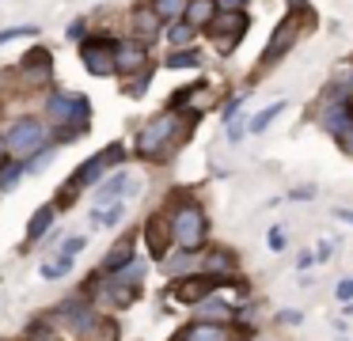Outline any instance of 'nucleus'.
<instances>
[{
    "mask_svg": "<svg viewBox=\"0 0 353 341\" xmlns=\"http://www.w3.org/2000/svg\"><path fill=\"white\" fill-rule=\"evenodd\" d=\"M315 258H319V262H327V258H330V247H327V242H319V247H315Z\"/></svg>",
    "mask_w": 353,
    "mask_h": 341,
    "instance_id": "nucleus-40",
    "label": "nucleus"
},
{
    "mask_svg": "<svg viewBox=\"0 0 353 341\" xmlns=\"http://www.w3.org/2000/svg\"><path fill=\"white\" fill-rule=\"evenodd\" d=\"M300 4H304V0H289V8H300Z\"/></svg>",
    "mask_w": 353,
    "mask_h": 341,
    "instance_id": "nucleus-43",
    "label": "nucleus"
},
{
    "mask_svg": "<svg viewBox=\"0 0 353 341\" xmlns=\"http://www.w3.org/2000/svg\"><path fill=\"white\" fill-rule=\"evenodd\" d=\"M80 61L92 76H114V42L110 38H88L80 45Z\"/></svg>",
    "mask_w": 353,
    "mask_h": 341,
    "instance_id": "nucleus-7",
    "label": "nucleus"
},
{
    "mask_svg": "<svg viewBox=\"0 0 353 341\" xmlns=\"http://www.w3.org/2000/svg\"><path fill=\"white\" fill-rule=\"evenodd\" d=\"M179 136H183V118H179V110L156 114V118L137 133V156L141 159H163L175 148Z\"/></svg>",
    "mask_w": 353,
    "mask_h": 341,
    "instance_id": "nucleus-2",
    "label": "nucleus"
},
{
    "mask_svg": "<svg viewBox=\"0 0 353 341\" xmlns=\"http://www.w3.org/2000/svg\"><path fill=\"white\" fill-rule=\"evenodd\" d=\"M80 341H118V322L114 318H88L80 326Z\"/></svg>",
    "mask_w": 353,
    "mask_h": 341,
    "instance_id": "nucleus-12",
    "label": "nucleus"
},
{
    "mask_svg": "<svg viewBox=\"0 0 353 341\" xmlns=\"http://www.w3.org/2000/svg\"><path fill=\"white\" fill-rule=\"evenodd\" d=\"M292 42H296V19H281L277 23V30L270 34V45H266V57H262V65H274V61H281L285 53L292 50Z\"/></svg>",
    "mask_w": 353,
    "mask_h": 341,
    "instance_id": "nucleus-10",
    "label": "nucleus"
},
{
    "mask_svg": "<svg viewBox=\"0 0 353 341\" xmlns=\"http://www.w3.org/2000/svg\"><path fill=\"white\" fill-rule=\"evenodd\" d=\"M232 258L224 254V250H213V254L205 258V277H213V273H232Z\"/></svg>",
    "mask_w": 353,
    "mask_h": 341,
    "instance_id": "nucleus-24",
    "label": "nucleus"
},
{
    "mask_svg": "<svg viewBox=\"0 0 353 341\" xmlns=\"http://www.w3.org/2000/svg\"><path fill=\"white\" fill-rule=\"evenodd\" d=\"M122 216H125V205L118 201V205H110V209H95V212H92V224H99V227H114Z\"/></svg>",
    "mask_w": 353,
    "mask_h": 341,
    "instance_id": "nucleus-22",
    "label": "nucleus"
},
{
    "mask_svg": "<svg viewBox=\"0 0 353 341\" xmlns=\"http://www.w3.org/2000/svg\"><path fill=\"white\" fill-rule=\"evenodd\" d=\"M270 247L285 250V227H270Z\"/></svg>",
    "mask_w": 353,
    "mask_h": 341,
    "instance_id": "nucleus-32",
    "label": "nucleus"
},
{
    "mask_svg": "<svg viewBox=\"0 0 353 341\" xmlns=\"http://www.w3.org/2000/svg\"><path fill=\"white\" fill-rule=\"evenodd\" d=\"M281 110H285V103H270L262 114H254V121H251V133H266V129L274 125V118H277Z\"/></svg>",
    "mask_w": 353,
    "mask_h": 341,
    "instance_id": "nucleus-23",
    "label": "nucleus"
},
{
    "mask_svg": "<svg viewBox=\"0 0 353 341\" xmlns=\"http://www.w3.org/2000/svg\"><path fill=\"white\" fill-rule=\"evenodd\" d=\"M130 27H133V34H137V42H156L160 38V30H163V19L156 15V8L152 4H137L133 8V15H130Z\"/></svg>",
    "mask_w": 353,
    "mask_h": 341,
    "instance_id": "nucleus-9",
    "label": "nucleus"
},
{
    "mask_svg": "<svg viewBox=\"0 0 353 341\" xmlns=\"http://www.w3.org/2000/svg\"><path fill=\"white\" fill-rule=\"evenodd\" d=\"M8 163V148H4V133H0V167Z\"/></svg>",
    "mask_w": 353,
    "mask_h": 341,
    "instance_id": "nucleus-42",
    "label": "nucleus"
},
{
    "mask_svg": "<svg viewBox=\"0 0 353 341\" xmlns=\"http://www.w3.org/2000/svg\"><path fill=\"white\" fill-rule=\"evenodd\" d=\"M118 159H122V144H110L107 152H99V156L84 159V163L77 167V174L69 178V186H61V194H57V205H61V209H69V205H72V197H77L80 189L95 186V182L103 178V171H107V167H114Z\"/></svg>",
    "mask_w": 353,
    "mask_h": 341,
    "instance_id": "nucleus-4",
    "label": "nucleus"
},
{
    "mask_svg": "<svg viewBox=\"0 0 353 341\" xmlns=\"http://www.w3.org/2000/svg\"><path fill=\"white\" fill-rule=\"evenodd\" d=\"M338 300H342V303H350V300H353V280H350V277H345L342 285H338Z\"/></svg>",
    "mask_w": 353,
    "mask_h": 341,
    "instance_id": "nucleus-33",
    "label": "nucleus"
},
{
    "mask_svg": "<svg viewBox=\"0 0 353 341\" xmlns=\"http://www.w3.org/2000/svg\"><path fill=\"white\" fill-rule=\"evenodd\" d=\"M50 224H54V205H42V209L31 216V224H27V242L42 239V235L50 231Z\"/></svg>",
    "mask_w": 353,
    "mask_h": 341,
    "instance_id": "nucleus-19",
    "label": "nucleus"
},
{
    "mask_svg": "<svg viewBox=\"0 0 353 341\" xmlns=\"http://www.w3.org/2000/svg\"><path fill=\"white\" fill-rule=\"evenodd\" d=\"M213 288H216V280L205 277V273H198V277L179 280V285H175V300L179 303H201V300H209V292H213Z\"/></svg>",
    "mask_w": 353,
    "mask_h": 341,
    "instance_id": "nucleus-11",
    "label": "nucleus"
},
{
    "mask_svg": "<svg viewBox=\"0 0 353 341\" xmlns=\"http://www.w3.org/2000/svg\"><path fill=\"white\" fill-rule=\"evenodd\" d=\"M186 4H190V0H152V8H156L160 19H183Z\"/></svg>",
    "mask_w": 353,
    "mask_h": 341,
    "instance_id": "nucleus-21",
    "label": "nucleus"
},
{
    "mask_svg": "<svg viewBox=\"0 0 353 341\" xmlns=\"http://www.w3.org/2000/svg\"><path fill=\"white\" fill-rule=\"evenodd\" d=\"M19 68H23V72H31V76H34V83H46V80H50V72H54V61H50V53H46V50H31L23 61H19Z\"/></svg>",
    "mask_w": 353,
    "mask_h": 341,
    "instance_id": "nucleus-14",
    "label": "nucleus"
},
{
    "mask_svg": "<svg viewBox=\"0 0 353 341\" xmlns=\"http://www.w3.org/2000/svg\"><path fill=\"white\" fill-rule=\"evenodd\" d=\"M183 341H232V338L221 322H194L190 330L183 333Z\"/></svg>",
    "mask_w": 353,
    "mask_h": 341,
    "instance_id": "nucleus-18",
    "label": "nucleus"
},
{
    "mask_svg": "<svg viewBox=\"0 0 353 341\" xmlns=\"http://www.w3.org/2000/svg\"><path fill=\"white\" fill-rule=\"evenodd\" d=\"M88 118H92V103H88L84 95H65V91L50 95L46 121L57 129V141H61V144L77 141V136L88 129Z\"/></svg>",
    "mask_w": 353,
    "mask_h": 341,
    "instance_id": "nucleus-1",
    "label": "nucleus"
},
{
    "mask_svg": "<svg viewBox=\"0 0 353 341\" xmlns=\"http://www.w3.org/2000/svg\"><path fill=\"white\" fill-rule=\"evenodd\" d=\"M148 68V50L137 38H125V42H114V72L118 76H137Z\"/></svg>",
    "mask_w": 353,
    "mask_h": 341,
    "instance_id": "nucleus-8",
    "label": "nucleus"
},
{
    "mask_svg": "<svg viewBox=\"0 0 353 341\" xmlns=\"http://www.w3.org/2000/svg\"><path fill=\"white\" fill-rule=\"evenodd\" d=\"M342 148H345V152H350V156H353V125H350V129H345V133H342Z\"/></svg>",
    "mask_w": 353,
    "mask_h": 341,
    "instance_id": "nucleus-39",
    "label": "nucleus"
},
{
    "mask_svg": "<svg viewBox=\"0 0 353 341\" xmlns=\"http://www.w3.org/2000/svg\"><path fill=\"white\" fill-rule=\"evenodd\" d=\"M307 265H315V254H307V250H304V254L296 258V269H307Z\"/></svg>",
    "mask_w": 353,
    "mask_h": 341,
    "instance_id": "nucleus-38",
    "label": "nucleus"
},
{
    "mask_svg": "<svg viewBox=\"0 0 353 341\" xmlns=\"http://www.w3.org/2000/svg\"><path fill=\"white\" fill-rule=\"evenodd\" d=\"M130 262H133V235H122V239H118L114 247L107 250V258H103V269H107V273H118V269H125Z\"/></svg>",
    "mask_w": 353,
    "mask_h": 341,
    "instance_id": "nucleus-13",
    "label": "nucleus"
},
{
    "mask_svg": "<svg viewBox=\"0 0 353 341\" xmlns=\"http://www.w3.org/2000/svg\"><path fill=\"white\" fill-rule=\"evenodd\" d=\"M4 148H8V156H16V159H34L39 152L50 148L46 125H42L39 118H16L8 125V133H4Z\"/></svg>",
    "mask_w": 353,
    "mask_h": 341,
    "instance_id": "nucleus-5",
    "label": "nucleus"
},
{
    "mask_svg": "<svg viewBox=\"0 0 353 341\" xmlns=\"http://www.w3.org/2000/svg\"><path fill=\"white\" fill-rule=\"evenodd\" d=\"M300 318H304L300 311H281V315H277V322H289V326H296Z\"/></svg>",
    "mask_w": 353,
    "mask_h": 341,
    "instance_id": "nucleus-37",
    "label": "nucleus"
},
{
    "mask_svg": "<svg viewBox=\"0 0 353 341\" xmlns=\"http://www.w3.org/2000/svg\"><path fill=\"white\" fill-rule=\"evenodd\" d=\"M34 34H39V27H34V23H27V27H4V30H0V45L16 42V38H34Z\"/></svg>",
    "mask_w": 353,
    "mask_h": 341,
    "instance_id": "nucleus-27",
    "label": "nucleus"
},
{
    "mask_svg": "<svg viewBox=\"0 0 353 341\" xmlns=\"http://www.w3.org/2000/svg\"><path fill=\"white\" fill-rule=\"evenodd\" d=\"M216 12H221V8H216V0H190L183 19L190 23L194 30H198V27H209V23L216 19Z\"/></svg>",
    "mask_w": 353,
    "mask_h": 341,
    "instance_id": "nucleus-15",
    "label": "nucleus"
},
{
    "mask_svg": "<svg viewBox=\"0 0 353 341\" xmlns=\"http://www.w3.org/2000/svg\"><path fill=\"white\" fill-rule=\"evenodd\" d=\"M239 136H243V121H228V141L236 144Z\"/></svg>",
    "mask_w": 353,
    "mask_h": 341,
    "instance_id": "nucleus-36",
    "label": "nucleus"
},
{
    "mask_svg": "<svg viewBox=\"0 0 353 341\" xmlns=\"http://www.w3.org/2000/svg\"><path fill=\"white\" fill-rule=\"evenodd\" d=\"M125 186H130V174H125V171H118L114 178H107V182H103V186H99V201H95V209H103V205H107V201H114V197L122 194Z\"/></svg>",
    "mask_w": 353,
    "mask_h": 341,
    "instance_id": "nucleus-20",
    "label": "nucleus"
},
{
    "mask_svg": "<svg viewBox=\"0 0 353 341\" xmlns=\"http://www.w3.org/2000/svg\"><path fill=\"white\" fill-rule=\"evenodd\" d=\"M34 341H46V338H34Z\"/></svg>",
    "mask_w": 353,
    "mask_h": 341,
    "instance_id": "nucleus-44",
    "label": "nucleus"
},
{
    "mask_svg": "<svg viewBox=\"0 0 353 341\" xmlns=\"http://www.w3.org/2000/svg\"><path fill=\"white\" fill-rule=\"evenodd\" d=\"M190 38H194V27H190V23H175V27H171V42H175V45H186V42H190Z\"/></svg>",
    "mask_w": 353,
    "mask_h": 341,
    "instance_id": "nucleus-29",
    "label": "nucleus"
},
{
    "mask_svg": "<svg viewBox=\"0 0 353 341\" xmlns=\"http://www.w3.org/2000/svg\"><path fill=\"white\" fill-rule=\"evenodd\" d=\"M80 250H84V235H72L69 242H61V250H57V258H77Z\"/></svg>",
    "mask_w": 353,
    "mask_h": 341,
    "instance_id": "nucleus-30",
    "label": "nucleus"
},
{
    "mask_svg": "<svg viewBox=\"0 0 353 341\" xmlns=\"http://www.w3.org/2000/svg\"><path fill=\"white\" fill-rule=\"evenodd\" d=\"M39 273L46 280H57V277H65V273H72V258H54V262H46Z\"/></svg>",
    "mask_w": 353,
    "mask_h": 341,
    "instance_id": "nucleus-26",
    "label": "nucleus"
},
{
    "mask_svg": "<svg viewBox=\"0 0 353 341\" xmlns=\"http://www.w3.org/2000/svg\"><path fill=\"white\" fill-rule=\"evenodd\" d=\"M209 38L221 53H232V45L247 34V15L243 12H216V19L209 23Z\"/></svg>",
    "mask_w": 353,
    "mask_h": 341,
    "instance_id": "nucleus-6",
    "label": "nucleus"
},
{
    "mask_svg": "<svg viewBox=\"0 0 353 341\" xmlns=\"http://www.w3.org/2000/svg\"><path fill=\"white\" fill-rule=\"evenodd\" d=\"M350 125H353V106H345V103L330 106V110L323 114V129H327V133H338V136H342Z\"/></svg>",
    "mask_w": 353,
    "mask_h": 341,
    "instance_id": "nucleus-17",
    "label": "nucleus"
},
{
    "mask_svg": "<svg viewBox=\"0 0 353 341\" xmlns=\"http://www.w3.org/2000/svg\"><path fill=\"white\" fill-rule=\"evenodd\" d=\"M19 178H23V163H4V171H0V189H12Z\"/></svg>",
    "mask_w": 353,
    "mask_h": 341,
    "instance_id": "nucleus-28",
    "label": "nucleus"
},
{
    "mask_svg": "<svg viewBox=\"0 0 353 341\" xmlns=\"http://www.w3.org/2000/svg\"><path fill=\"white\" fill-rule=\"evenodd\" d=\"M145 239H148V250H152L156 258L168 250V239H171V227H168V220L163 216H152L148 220V227H145Z\"/></svg>",
    "mask_w": 353,
    "mask_h": 341,
    "instance_id": "nucleus-16",
    "label": "nucleus"
},
{
    "mask_svg": "<svg viewBox=\"0 0 353 341\" xmlns=\"http://www.w3.org/2000/svg\"><path fill=\"white\" fill-rule=\"evenodd\" d=\"M201 65V53L198 50H179L168 57V68H198Z\"/></svg>",
    "mask_w": 353,
    "mask_h": 341,
    "instance_id": "nucleus-25",
    "label": "nucleus"
},
{
    "mask_svg": "<svg viewBox=\"0 0 353 341\" xmlns=\"http://www.w3.org/2000/svg\"><path fill=\"white\" fill-rule=\"evenodd\" d=\"M168 227H171V242L179 250H186V254L198 250L209 235V220L201 212V205H194V201H179L168 216Z\"/></svg>",
    "mask_w": 353,
    "mask_h": 341,
    "instance_id": "nucleus-3",
    "label": "nucleus"
},
{
    "mask_svg": "<svg viewBox=\"0 0 353 341\" xmlns=\"http://www.w3.org/2000/svg\"><path fill=\"white\" fill-rule=\"evenodd\" d=\"M239 106H243V99H232L228 106H224V121H236V114H239Z\"/></svg>",
    "mask_w": 353,
    "mask_h": 341,
    "instance_id": "nucleus-35",
    "label": "nucleus"
},
{
    "mask_svg": "<svg viewBox=\"0 0 353 341\" xmlns=\"http://www.w3.org/2000/svg\"><path fill=\"white\" fill-rule=\"evenodd\" d=\"M243 4H247V0H216L221 12H243Z\"/></svg>",
    "mask_w": 353,
    "mask_h": 341,
    "instance_id": "nucleus-34",
    "label": "nucleus"
},
{
    "mask_svg": "<svg viewBox=\"0 0 353 341\" xmlns=\"http://www.w3.org/2000/svg\"><path fill=\"white\" fill-rule=\"evenodd\" d=\"M334 216H338V220H342V224H353V209H338V212H334Z\"/></svg>",
    "mask_w": 353,
    "mask_h": 341,
    "instance_id": "nucleus-41",
    "label": "nucleus"
},
{
    "mask_svg": "<svg viewBox=\"0 0 353 341\" xmlns=\"http://www.w3.org/2000/svg\"><path fill=\"white\" fill-rule=\"evenodd\" d=\"M198 307H201V315H221V318H224V315H228V307H224V303H221V300H201V303H198Z\"/></svg>",
    "mask_w": 353,
    "mask_h": 341,
    "instance_id": "nucleus-31",
    "label": "nucleus"
}]
</instances>
